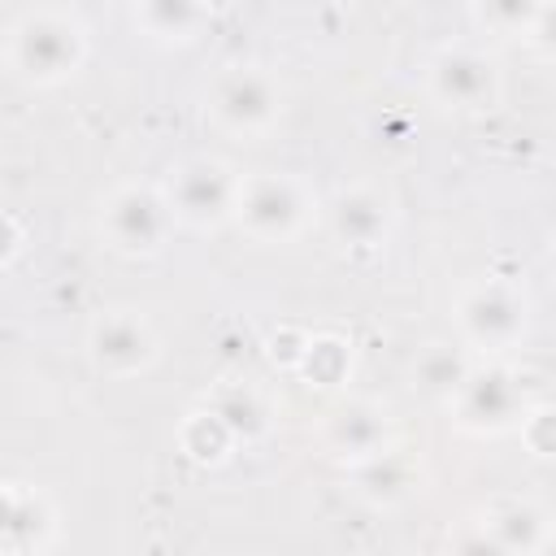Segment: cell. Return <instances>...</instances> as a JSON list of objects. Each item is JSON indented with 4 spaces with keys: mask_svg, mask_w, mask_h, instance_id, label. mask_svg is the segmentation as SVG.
I'll return each mask as SVG.
<instances>
[{
    "mask_svg": "<svg viewBox=\"0 0 556 556\" xmlns=\"http://www.w3.org/2000/svg\"><path fill=\"white\" fill-rule=\"evenodd\" d=\"M348 369H352L348 343L334 339V334H313V339H308V352H304V361H300L295 374L308 378V382H317V387H334V382L348 378Z\"/></svg>",
    "mask_w": 556,
    "mask_h": 556,
    "instance_id": "cell-19",
    "label": "cell"
},
{
    "mask_svg": "<svg viewBox=\"0 0 556 556\" xmlns=\"http://www.w3.org/2000/svg\"><path fill=\"white\" fill-rule=\"evenodd\" d=\"M456 326H460V339H465L469 348L508 352V348H517V343L526 339L530 300L521 295V287L500 282V278L473 282V287L456 300Z\"/></svg>",
    "mask_w": 556,
    "mask_h": 556,
    "instance_id": "cell-6",
    "label": "cell"
},
{
    "mask_svg": "<svg viewBox=\"0 0 556 556\" xmlns=\"http://www.w3.org/2000/svg\"><path fill=\"white\" fill-rule=\"evenodd\" d=\"M87 61V26L74 9L30 4L4 30V70L26 87H56Z\"/></svg>",
    "mask_w": 556,
    "mask_h": 556,
    "instance_id": "cell-1",
    "label": "cell"
},
{
    "mask_svg": "<svg viewBox=\"0 0 556 556\" xmlns=\"http://www.w3.org/2000/svg\"><path fill=\"white\" fill-rule=\"evenodd\" d=\"M478 517H482L486 530L508 547V556H534V552L543 547V539L552 534L543 508L530 504V500H491Z\"/></svg>",
    "mask_w": 556,
    "mask_h": 556,
    "instance_id": "cell-16",
    "label": "cell"
},
{
    "mask_svg": "<svg viewBox=\"0 0 556 556\" xmlns=\"http://www.w3.org/2000/svg\"><path fill=\"white\" fill-rule=\"evenodd\" d=\"M534 556H556V530H552V534H547V539H543V547H539V552H534Z\"/></svg>",
    "mask_w": 556,
    "mask_h": 556,
    "instance_id": "cell-25",
    "label": "cell"
},
{
    "mask_svg": "<svg viewBox=\"0 0 556 556\" xmlns=\"http://www.w3.org/2000/svg\"><path fill=\"white\" fill-rule=\"evenodd\" d=\"M235 222L256 243H291L313 222V195L295 174L256 169V174H243L239 182Z\"/></svg>",
    "mask_w": 556,
    "mask_h": 556,
    "instance_id": "cell-3",
    "label": "cell"
},
{
    "mask_svg": "<svg viewBox=\"0 0 556 556\" xmlns=\"http://www.w3.org/2000/svg\"><path fill=\"white\" fill-rule=\"evenodd\" d=\"M4 226H9V248H4V265H13V261H17V248H22V235H17V217L9 213V217H4Z\"/></svg>",
    "mask_w": 556,
    "mask_h": 556,
    "instance_id": "cell-24",
    "label": "cell"
},
{
    "mask_svg": "<svg viewBox=\"0 0 556 556\" xmlns=\"http://www.w3.org/2000/svg\"><path fill=\"white\" fill-rule=\"evenodd\" d=\"M452 417L460 430L478 434V439H495L508 430H521L526 417V391L521 378L504 365H473L469 382L460 387V395L452 400Z\"/></svg>",
    "mask_w": 556,
    "mask_h": 556,
    "instance_id": "cell-8",
    "label": "cell"
},
{
    "mask_svg": "<svg viewBox=\"0 0 556 556\" xmlns=\"http://www.w3.org/2000/svg\"><path fill=\"white\" fill-rule=\"evenodd\" d=\"M426 91L443 109L482 113V109L500 104L504 74H500V61L482 48H443L426 65Z\"/></svg>",
    "mask_w": 556,
    "mask_h": 556,
    "instance_id": "cell-7",
    "label": "cell"
},
{
    "mask_svg": "<svg viewBox=\"0 0 556 556\" xmlns=\"http://www.w3.org/2000/svg\"><path fill=\"white\" fill-rule=\"evenodd\" d=\"M87 356L109 378H135L156 365L161 339L139 308H109L87 330Z\"/></svg>",
    "mask_w": 556,
    "mask_h": 556,
    "instance_id": "cell-9",
    "label": "cell"
},
{
    "mask_svg": "<svg viewBox=\"0 0 556 556\" xmlns=\"http://www.w3.org/2000/svg\"><path fill=\"white\" fill-rule=\"evenodd\" d=\"M178 217L165 200V191L143 182H122L100 204V235L122 256H156L165 252Z\"/></svg>",
    "mask_w": 556,
    "mask_h": 556,
    "instance_id": "cell-4",
    "label": "cell"
},
{
    "mask_svg": "<svg viewBox=\"0 0 556 556\" xmlns=\"http://www.w3.org/2000/svg\"><path fill=\"white\" fill-rule=\"evenodd\" d=\"M447 556H508V547L486 530V521L473 513L447 534Z\"/></svg>",
    "mask_w": 556,
    "mask_h": 556,
    "instance_id": "cell-21",
    "label": "cell"
},
{
    "mask_svg": "<svg viewBox=\"0 0 556 556\" xmlns=\"http://www.w3.org/2000/svg\"><path fill=\"white\" fill-rule=\"evenodd\" d=\"M326 447H330V456H339L348 465L374 460L391 447V421L378 404L348 400L326 417Z\"/></svg>",
    "mask_w": 556,
    "mask_h": 556,
    "instance_id": "cell-10",
    "label": "cell"
},
{
    "mask_svg": "<svg viewBox=\"0 0 556 556\" xmlns=\"http://www.w3.org/2000/svg\"><path fill=\"white\" fill-rule=\"evenodd\" d=\"M473 374V361L460 343H426L417 356H413V391H421L426 400H439V404H452L460 395V387L469 382Z\"/></svg>",
    "mask_w": 556,
    "mask_h": 556,
    "instance_id": "cell-15",
    "label": "cell"
},
{
    "mask_svg": "<svg viewBox=\"0 0 556 556\" xmlns=\"http://www.w3.org/2000/svg\"><path fill=\"white\" fill-rule=\"evenodd\" d=\"M178 443H182V452H187L195 465H222L239 439H235V434H230V430H226L208 408H195V413L182 421Z\"/></svg>",
    "mask_w": 556,
    "mask_h": 556,
    "instance_id": "cell-18",
    "label": "cell"
},
{
    "mask_svg": "<svg viewBox=\"0 0 556 556\" xmlns=\"http://www.w3.org/2000/svg\"><path fill=\"white\" fill-rule=\"evenodd\" d=\"M130 17L156 43H191L204 30L208 9L191 4V0H148V4H135Z\"/></svg>",
    "mask_w": 556,
    "mask_h": 556,
    "instance_id": "cell-17",
    "label": "cell"
},
{
    "mask_svg": "<svg viewBox=\"0 0 556 556\" xmlns=\"http://www.w3.org/2000/svg\"><path fill=\"white\" fill-rule=\"evenodd\" d=\"M330 230L343 248H378L391 230V204L374 187H343L330 200Z\"/></svg>",
    "mask_w": 556,
    "mask_h": 556,
    "instance_id": "cell-12",
    "label": "cell"
},
{
    "mask_svg": "<svg viewBox=\"0 0 556 556\" xmlns=\"http://www.w3.org/2000/svg\"><path fill=\"white\" fill-rule=\"evenodd\" d=\"M239 182L243 174H235L226 161L217 156H187L169 169L165 178V200L174 208V217L191 230H217L226 222H235V204H239Z\"/></svg>",
    "mask_w": 556,
    "mask_h": 556,
    "instance_id": "cell-5",
    "label": "cell"
},
{
    "mask_svg": "<svg viewBox=\"0 0 556 556\" xmlns=\"http://www.w3.org/2000/svg\"><path fill=\"white\" fill-rule=\"evenodd\" d=\"M526 43H530L539 56L556 61V4H539V17H534V26H530Z\"/></svg>",
    "mask_w": 556,
    "mask_h": 556,
    "instance_id": "cell-23",
    "label": "cell"
},
{
    "mask_svg": "<svg viewBox=\"0 0 556 556\" xmlns=\"http://www.w3.org/2000/svg\"><path fill=\"white\" fill-rule=\"evenodd\" d=\"M204 408L239 439V443H256L269 434L274 426V413H269V400L252 387V382H222L204 395Z\"/></svg>",
    "mask_w": 556,
    "mask_h": 556,
    "instance_id": "cell-14",
    "label": "cell"
},
{
    "mask_svg": "<svg viewBox=\"0 0 556 556\" xmlns=\"http://www.w3.org/2000/svg\"><path fill=\"white\" fill-rule=\"evenodd\" d=\"M282 100H287V91H282L274 70L239 61V65H226V70L213 74V83L204 91V117L222 135L256 139V135L278 126Z\"/></svg>",
    "mask_w": 556,
    "mask_h": 556,
    "instance_id": "cell-2",
    "label": "cell"
},
{
    "mask_svg": "<svg viewBox=\"0 0 556 556\" xmlns=\"http://www.w3.org/2000/svg\"><path fill=\"white\" fill-rule=\"evenodd\" d=\"M352 491L374 508H395V504H404L408 495L421 491V473L404 452L387 447L382 456L352 465Z\"/></svg>",
    "mask_w": 556,
    "mask_h": 556,
    "instance_id": "cell-13",
    "label": "cell"
},
{
    "mask_svg": "<svg viewBox=\"0 0 556 556\" xmlns=\"http://www.w3.org/2000/svg\"><path fill=\"white\" fill-rule=\"evenodd\" d=\"M521 439L539 460H556V404H534L521 417Z\"/></svg>",
    "mask_w": 556,
    "mask_h": 556,
    "instance_id": "cell-22",
    "label": "cell"
},
{
    "mask_svg": "<svg viewBox=\"0 0 556 556\" xmlns=\"http://www.w3.org/2000/svg\"><path fill=\"white\" fill-rule=\"evenodd\" d=\"M56 534V508L39 486L17 478L4 482V552L9 556H39Z\"/></svg>",
    "mask_w": 556,
    "mask_h": 556,
    "instance_id": "cell-11",
    "label": "cell"
},
{
    "mask_svg": "<svg viewBox=\"0 0 556 556\" xmlns=\"http://www.w3.org/2000/svg\"><path fill=\"white\" fill-rule=\"evenodd\" d=\"M473 17L495 35L526 39L534 17H539V4H530V0H491V4H473Z\"/></svg>",
    "mask_w": 556,
    "mask_h": 556,
    "instance_id": "cell-20",
    "label": "cell"
}]
</instances>
